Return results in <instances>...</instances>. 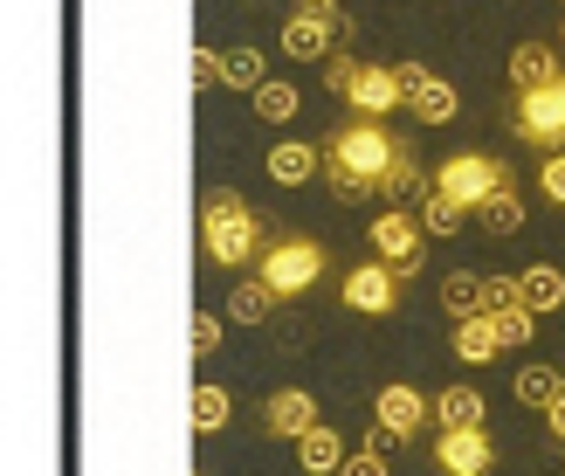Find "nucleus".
Returning <instances> with one entry per match:
<instances>
[{"label": "nucleus", "instance_id": "f257e3e1", "mask_svg": "<svg viewBox=\"0 0 565 476\" xmlns=\"http://www.w3.org/2000/svg\"><path fill=\"white\" fill-rule=\"evenodd\" d=\"M324 166H331V173L365 180L373 193H386V201H420V193H428V180H420V166H414V146L401 131H386V118L338 125L324 138Z\"/></svg>", "mask_w": 565, "mask_h": 476}, {"label": "nucleus", "instance_id": "f03ea898", "mask_svg": "<svg viewBox=\"0 0 565 476\" xmlns=\"http://www.w3.org/2000/svg\"><path fill=\"white\" fill-rule=\"evenodd\" d=\"M201 248H207V263H221V269H248V263L269 256V229H263V214L248 208L242 193L221 187L214 201L201 208Z\"/></svg>", "mask_w": 565, "mask_h": 476}, {"label": "nucleus", "instance_id": "7ed1b4c3", "mask_svg": "<svg viewBox=\"0 0 565 476\" xmlns=\"http://www.w3.org/2000/svg\"><path fill=\"white\" fill-rule=\"evenodd\" d=\"M428 180H435L456 208H469V214H476L483 201H497V193L511 187V166L490 159V152H456V159H441V173H428Z\"/></svg>", "mask_w": 565, "mask_h": 476}, {"label": "nucleus", "instance_id": "20e7f679", "mask_svg": "<svg viewBox=\"0 0 565 476\" xmlns=\"http://www.w3.org/2000/svg\"><path fill=\"white\" fill-rule=\"evenodd\" d=\"M511 125L524 146L539 152H565V76L558 83H531V91L511 97Z\"/></svg>", "mask_w": 565, "mask_h": 476}, {"label": "nucleus", "instance_id": "39448f33", "mask_svg": "<svg viewBox=\"0 0 565 476\" xmlns=\"http://www.w3.org/2000/svg\"><path fill=\"white\" fill-rule=\"evenodd\" d=\"M420 214H401V208H386L373 214V229H365V242H373V263L386 269H401V276H420Z\"/></svg>", "mask_w": 565, "mask_h": 476}, {"label": "nucleus", "instance_id": "423d86ee", "mask_svg": "<svg viewBox=\"0 0 565 476\" xmlns=\"http://www.w3.org/2000/svg\"><path fill=\"white\" fill-rule=\"evenodd\" d=\"M324 276V242H269V256H263V284L276 297H297L310 290Z\"/></svg>", "mask_w": 565, "mask_h": 476}, {"label": "nucleus", "instance_id": "0eeeda50", "mask_svg": "<svg viewBox=\"0 0 565 476\" xmlns=\"http://www.w3.org/2000/svg\"><path fill=\"white\" fill-rule=\"evenodd\" d=\"M373 422L393 435V442H414L420 429L435 422V401L420 394V387H407V380H393V387H380V401H373Z\"/></svg>", "mask_w": 565, "mask_h": 476}, {"label": "nucleus", "instance_id": "6e6552de", "mask_svg": "<svg viewBox=\"0 0 565 476\" xmlns=\"http://www.w3.org/2000/svg\"><path fill=\"white\" fill-rule=\"evenodd\" d=\"M401 284H407L401 269L365 263V269L345 276V304H352V311H365V318H393V304H401Z\"/></svg>", "mask_w": 565, "mask_h": 476}, {"label": "nucleus", "instance_id": "1a4fd4ad", "mask_svg": "<svg viewBox=\"0 0 565 476\" xmlns=\"http://www.w3.org/2000/svg\"><path fill=\"white\" fill-rule=\"evenodd\" d=\"M345 104L359 110V118H393V110L407 104V83H401V70H380V63H365Z\"/></svg>", "mask_w": 565, "mask_h": 476}, {"label": "nucleus", "instance_id": "9d476101", "mask_svg": "<svg viewBox=\"0 0 565 476\" xmlns=\"http://www.w3.org/2000/svg\"><path fill=\"white\" fill-rule=\"evenodd\" d=\"M263 429L282 435V442H303L310 429H318V401H310L303 387H276V394L263 401Z\"/></svg>", "mask_w": 565, "mask_h": 476}, {"label": "nucleus", "instance_id": "9b49d317", "mask_svg": "<svg viewBox=\"0 0 565 476\" xmlns=\"http://www.w3.org/2000/svg\"><path fill=\"white\" fill-rule=\"evenodd\" d=\"M435 463L448 469V476H490V435L483 429H441V442H435Z\"/></svg>", "mask_w": 565, "mask_h": 476}, {"label": "nucleus", "instance_id": "f8f14e48", "mask_svg": "<svg viewBox=\"0 0 565 476\" xmlns=\"http://www.w3.org/2000/svg\"><path fill=\"white\" fill-rule=\"evenodd\" d=\"M269 180L276 187H303V180H318L324 173V146H303V138H282V146H269Z\"/></svg>", "mask_w": 565, "mask_h": 476}, {"label": "nucleus", "instance_id": "ddd939ff", "mask_svg": "<svg viewBox=\"0 0 565 476\" xmlns=\"http://www.w3.org/2000/svg\"><path fill=\"white\" fill-rule=\"evenodd\" d=\"M345 456H352V449H345V435L324 429V422L297 442V469H303V476H338V469H345Z\"/></svg>", "mask_w": 565, "mask_h": 476}, {"label": "nucleus", "instance_id": "4468645a", "mask_svg": "<svg viewBox=\"0 0 565 476\" xmlns=\"http://www.w3.org/2000/svg\"><path fill=\"white\" fill-rule=\"evenodd\" d=\"M441 311L456 318V325H469V318H490V284H483L476 269H456V276L441 284Z\"/></svg>", "mask_w": 565, "mask_h": 476}, {"label": "nucleus", "instance_id": "2eb2a0df", "mask_svg": "<svg viewBox=\"0 0 565 476\" xmlns=\"http://www.w3.org/2000/svg\"><path fill=\"white\" fill-rule=\"evenodd\" d=\"M331 42H338V28L310 21V14H290V21H282V55H290V63H324Z\"/></svg>", "mask_w": 565, "mask_h": 476}, {"label": "nucleus", "instance_id": "dca6fc26", "mask_svg": "<svg viewBox=\"0 0 565 476\" xmlns=\"http://www.w3.org/2000/svg\"><path fill=\"white\" fill-rule=\"evenodd\" d=\"M407 110H414L420 125H448V118H456V110H462V97H456V83H448V76H435V70H428V76L414 83Z\"/></svg>", "mask_w": 565, "mask_h": 476}, {"label": "nucleus", "instance_id": "f3484780", "mask_svg": "<svg viewBox=\"0 0 565 476\" xmlns=\"http://www.w3.org/2000/svg\"><path fill=\"white\" fill-rule=\"evenodd\" d=\"M435 422L441 429H483V394H476L469 380L441 387V394H435Z\"/></svg>", "mask_w": 565, "mask_h": 476}, {"label": "nucleus", "instance_id": "a211bd4d", "mask_svg": "<svg viewBox=\"0 0 565 476\" xmlns=\"http://www.w3.org/2000/svg\"><path fill=\"white\" fill-rule=\"evenodd\" d=\"M511 83H518V91H531V83H558L552 42H518V49H511Z\"/></svg>", "mask_w": 565, "mask_h": 476}, {"label": "nucleus", "instance_id": "6ab92c4d", "mask_svg": "<svg viewBox=\"0 0 565 476\" xmlns=\"http://www.w3.org/2000/svg\"><path fill=\"white\" fill-rule=\"evenodd\" d=\"M228 318H235V325H269V318H276V290L263 284V276H248V284L228 290Z\"/></svg>", "mask_w": 565, "mask_h": 476}, {"label": "nucleus", "instance_id": "aec40b11", "mask_svg": "<svg viewBox=\"0 0 565 476\" xmlns=\"http://www.w3.org/2000/svg\"><path fill=\"white\" fill-rule=\"evenodd\" d=\"M518 284H524V297H518V304H524V311H539V318H545V311H558V304H565V276H558L552 263H539V269H524Z\"/></svg>", "mask_w": 565, "mask_h": 476}, {"label": "nucleus", "instance_id": "412c9836", "mask_svg": "<svg viewBox=\"0 0 565 476\" xmlns=\"http://www.w3.org/2000/svg\"><path fill=\"white\" fill-rule=\"evenodd\" d=\"M497 352H503L497 318H469V325H456V359H469V367H490Z\"/></svg>", "mask_w": 565, "mask_h": 476}, {"label": "nucleus", "instance_id": "4be33fe9", "mask_svg": "<svg viewBox=\"0 0 565 476\" xmlns=\"http://www.w3.org/2000/svg\"><path fill=\"white\" fill-rule=\"evenodd\" d=\"M476 221H483V235H490V242H497V235H518V229H524V193H518V187H503L497 201L476 208Z\"/></svg>", "mask_w": 565, "mask_h": 476}, {"label": "nucleus", "instance_id": "5701e85b", "mask_svg": "<svg viewBox=\"0 0 565 476\" xmlns=\"http://www.w3.org/2000/svg\"><path fill=\"white\" fill-rule=\"evenodd\" d=\"M414 214H420V229H428V235H456L469 208H456V201H448V193H441V187L428 180V193H420V201H414Z\"/></svg>", "mask_w": 565, "mask_h": 476}, {"label": "nucleus", "instance_id": "b1692460", "mask_svg": "<svg viewBox=\"0 0 565 476\" xmlns=\"http://www.w3.org/2000/svg\"><path fill=\"white\" fill-rule=\"evenodd\" d=\"M248 104H256V118H263V125H290L303 97H297V83H282V76H269V83H263V91L248 97Z\"/></svg>", "mask_w": 565, "mask_h": 476}, {"label": "nucleus", "instance_id": "393cba45", "mask_svg": "<svg viewBox=\"0 0 565 476\" xmlns=\"http://www.w3.org/2000/svg\"><path fill=\"white\" fill-rule=\"evenodd\" d=\"M228 414H235V401H228V387H193V429H201V435H214V429H228Z\"/></svg>", "mask_w": 565, "mask_h": 476}, {"label": "nucleus", "instance_id": "a878e982", "mask_svg": "<svg viewBox=\"0 0 565 476\" xmlns=\"http://www.w3.org/2000/svg\"><path fill=\"white\" fill-rule=\"evenodd\" d=\"M263 83H269L263 49H228V91H248V97H256Z\"/></svg>", "mask_w": 565, "mask_h": 476}, {"label": "nucleus", "instance_id": "bb28decb", "mask_svg": "<svg viewBox=\"0 0 565 476\" xmlns=\"http://www.w3.org/2000/svg\"><path fill=\"white\" fill-rule=\"evenodd\" d=\"M558 387H565V373H552V367H524V373H518V401H524V408H552Z\"/></svg>", "mask_w": 565, "mask_h": 476}, {"label": "nucleus", "instance_id": "cd10ccee", "mask_svg": "<svg viewBox=\"0 0 565 476\" xmlns=\"http://www.w3.org/2000/svg\"><path fill=\"white\" fill-rule=\"evenodd\" d=\"M490 318H497V339H503V352L531 346V325H539V311H524V304H503V311H490Z\"/></svg>", "mask_w": 565, "mask_h": 476}, {"label": "nucleus", "instance_id": "c85d7f7f", "mask_svg": "<svg viewBox=\"0 0 565 476\" xmlns=\"http://www.w3.org/2000/svg\"><path fill=\"white\" fill-rule=\"evenodd\" d=\"M359 70H365V63H359L352 49H331V63H324V91H331V97H352Z\"/></svg>", "mask_w": 565, "mask_h": 476}, {"label": "nucleus", "instance_id": "c756f323", "mask_svg": "<svg viewBox=\"0 0 565 476\" xmlns=\"http://www.w3.org/2000/svg\"><path fill=\"white\" fill-rule=\"evenodd\" d=\"M214 83H228V55L193 49V91H214Z\"/></svg>", "mask_w": 565, "mask_h": 476}, {"label": "nucleus", "instance_id": "7c9ffc66", "mask_svg": "<svg viewBox=\"0 0 565 476\" xmlns=\"http://www.w3.org/2000/svg\"><path fill=\"white\" fill-rule=\"evenodd\" d=\"M186 339H193V359H207V352H221V318H214V311H193V325H186Z\"/></svg>", "mask_w": 565, "mask_h": 476}, {"label": "nucleus", "instance_id": "2f4dec72", "mask_svg": "<svg viewBox=\"0 0 565 476\" xmlns=\"http://www.w3.org/2000/svg\"><path fill=\"white\" fill-rule=\"evenodd\" d=\"M539 187H545V201H552V208H565V152H545Z\"/></svg>", "mask_w": 565, "mask_h": 476}, {"label": "nucleus", "instance_id": "473e14b6", "mask_svg": "<svg viewBox=\"0 0 565 476\" xmlns=\"http://www.w3.org/2000/svg\"><path fill=\"white\" fill-rule=\"evenodd\" d=\"M297 14H310V21H324V28H338V42L352 35V21L338 14V0H297Z\"/></svg>", "mask_w": 565, "mask_h": 476}, {"label": "nucleus", "instance_id": "72a5a7b5", "mask_svg": "<svg viewBox=\"0 0 565 476\" xmlns=\"http://www.w3.org/2000/svg\"><path fill=\"white\" fill-rule=\"evenodd\" d=\"M338 476H386V456H380V449H352Z\"/></svg>", "mask_w": 565, "mask_h": 476}, {"label": "nucleus", "instance_id": "f704fd0d", "mask_svg": "<svg viewBox=\"0 0 565 476\" xmlns=\"http://www.w3.org/2000/svg\"><path fill=\"white\" fill-rule=\"evenodd\" d=\"M545 429H552V442H565V387H558L552 408H545Z\"/></svg>", "mask_w": 565, "mask_h": 476}, {"label": "nucleus", "instance_id": "c9c22d12", "mask_svg": "<svg viewBox=\"0 0 565 476\" xmlns=\"http://www.w3.org/2000/svg\"><path fill=\"white\" fill-rule=\"evenodd\" d=\"M558 49H565V21H558Z\"/></svg>", "mask_w": 565, "mask_h": 476}]
</instances>
